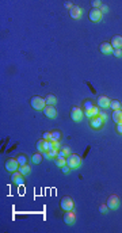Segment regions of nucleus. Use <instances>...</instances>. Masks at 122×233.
Segmentation results:
<instances>
[{
	"label": "nucleus",
	"instance_id": "f257e3e1",
	"mask_svg": "<svg viewBox=\"0 0 122 233\" xmlns=\"http://www.w3.org/2000/svg\"><path fill=\"white\" fill-rule=\"evenodd\" d=\"M67 166L69 167L71 169H76L82 166V157H80L79 154H69L68 157H67Z\"/></svg>",
	"mask_w": 122,
	"mask_h": 233
},
{
	"label": "nucleus",
	"instance_id": "f03ea898",
	"mask_svg": "<svg viewBox=\"0 0 122 233\" xmlns=\"http://www.w3.org/2000/svg\"><path fill=\"white\" fill-rule=\"evenodd\" d=\"M73 199H72L71 197H68V195H65V197L61 198V201H60V208L63 209L64 211H68V210H73Z\"/></svg>",
	"mask_w": 122,
	"mask_h": 233
},
{
	"label": "nucleus",
	"instance_id": "7ed1b4c3",
	"mask_svg": "<svg viewBox=\"0 0 122 233\" xmlns=\"http://www.w3.org/2000/svg\"><path fill=\"white\" fill-rule=\"evenodd\" d=\"M30 104H31V107L34 110H43L46 106V102L43 98H41V96H34V98H31V100H30Z\"/></svg>",
	"mask_w": 122,
	"mask_h": 233
},
{
	"label": "nucleus",
	"instance_id": "20e7f679",
	"mask_svg": "<svg viewBox=\"0 0 122 233\" xmlns=\"http://www.w3.org/2000/svg\"><path fill=\"white\" fill-rule=\"evenodd\" d=\"M103 125H105V121H103L102 118H100L99 115H97V117H92V118H90V126L92 127L94 130H100L103 127Z\"/></svg>",
	"mask_w": 122,
	"mask_h": 233
},
{
	"label": "nucleus",
	"instance_id": "39448f33",
	"mask_svg": "<svg viewBox=\"0 0 122 233\" xmlns=\"http://www.w3.org/2000/svg\"><path fill=\"white\" fill-rule=\"evenodd\" d=\"M6 169L8 172H11V174H14L15 171H18L19 169V163H18L16 159H8V160L6 161Z\"/></svg>",
	"mask_w": 122,
	"mask_h": 233
},
{
	"label": "nucleus",
	"instance_id": "423d86ee",
	"mask_svg": "<svg viewBox=\"0 0 122 233\" xmlns=\"http://www.w3.org/2000/svg\"><path fill=\"white\" fill-rule=\"evenodd\" d=\"M71 117H72V119H73L75 122H80L83 119V117H84V112H83V110L79 109V107H72Z\"/></svg>",
	"mask_w": 122,
	"mask_h": 233
},
{
	"label": "nucleus",
	"instance_id": "0eeeda50",
	"mask_svg": "<svg viewBox=\"0 0 122 233\" xmlns=\"http://www.w3.org/2000/svg\"><path fill=\"white\" fill-rule=\"evenodd\" d=\"M63 220H64V222H65L67 225H73L75 221H76V213H75L73 210L65 211V214H64Z\"/></svg>",
	"mask_w": 122,
	"mask_h": 233
},
{
	"label": "nucleus",
	"instance_id": "6e6552de",
	"mask_svg": "<svg viewBox=\"0 0 122 233\" xmlns=\"http://www.w3.org/2000/svg\"><path fill=\"white\" fill-rule=\"evenodd\" d=\"M43 111V114H45V117H48V118H56L57 117V110H56V107L54 106H50V104H46L45 106V109L42 110Z\"/></svg>",
	"mask_w": 122,
	"mask_h": 233
},
{
	"label": "nucleus",
	"instance_id": "1a4fd4ad",
	"mask_svg": "<svg viewBox=\"0 0 122 233\" xmlns=\"http://www.w3.org/2000/svg\"><path fill=\"white\" fill-rule=\"evenodd\" d=\"M107 206H109V209H111V210L118 209L119 208V198L117 197V195H110V197L107 198Z\"/></svg>",
	"mask_w": 122,
	"mask_h": 233
},
{
	"label": "nucleus",
	"instance_id": "9d476101",
	"mask_svg": "<svg viewBox=\"0 0 122 233\" xmlns=\"http://www.w3.org/2000/svg\"><path fill=\"white\" fill-rule=\"evenodd\" d=\"M69 15H71L72 19H80L83 15V8L79 6H73L71 10H69Z\"/></svg>",
	"mask_w": 122,
	"mask_h": 233
},
{
	"label": "nucleus",
	"instance_id": "9b49d317",
	"mask_svg": "<svg viewBox=\"0 0 122 233\" xmlns=\"http://www.w3.org/2000/svg\"><path fill=\"white\" fill-rule=\"evenodd\" d=\"M102 16H103V14L100 12L99 8H92L90 11V20H92V22H99V20H102Z\"/></svg>",
	"mask_w": 122,
	"mask_h": 233
},
{
	"label": "nucleus",
	"instance_id": "f8f14e48",
	"mask_svg": "<svg viewBox=\"0 0 122 233\" xmlns=\"http://www.w3.org/2000/svg\"><path fill=\"white\" fill-rule=\"evenodd\" d=\"M11 180L18 186H20V184L25 183V178H23V175L20 174V172H18V171H15L14 174L11 175Z\"/></svg>",
	"mask_w": 122,
	"mask_h": 233
},
{
	"label": "nucleus",
	"instance_id": "ddd939ff",
	"mask_svg": "<svg viewBox=\"0 0 122 233\" xmlns=\"http://www.w3.org/2000/svg\"><path fill=\"white\" fill-rule=\"evenodd\" d=\"M110 99L107 98V96H99L98 98V100H97V103H98V106L99 107H102V109H107V107H110Z\"/></svg>",
	"mask_w": 122,
	"mask_h": 233
},
{
	"label": "nucleus",
	"instance_id": "4468645a",
	"mask_svg": "<svg viewBox=\"0 0 122 233\" xmlns=\"http://www.w3.org/2000/svg\"><path fill=\"white\" fill-rule=\"evenodd\" d=\"M111 46H113V49H122V37L114 35L111 38Z\"/></svg>",
	"mask_w": 122,
	"mask_h": 233
},
{
	"label": "nucleus",
	"instance_id": "2eb2a0df",
	"mask_svg": "<svg viewBox=\"0 0 122 233\" xmlns=\"http://www.w3.org/2000/svg\"><path fill=\"white\" fill-rule=\"evenodd\" d=\"M113 46H111L110 42H103L100 43V52H102L103 54H111L113 53Z\"/></svg>",
	"mask_w": 122,
	"mask_h": 233
},
{
	"label": "nucleus",
	"instance_id": "dca6fc26",
	"mask_svg": "<svg viewBox=\"0 0 122 233\" xmlns=\"http://www.w3.org/2000/svg\"><path fill=\"white\" fill-rule=\"evenodd\" d=\"M37 149L38 152H41V153H43V152H48V140H40L37 142Z\"/></svg>",
	"mask_w": 122,
	"mask_h": 233
},
{
	"label": "nucleus",
	"instance_id": "f3484780",
	"mask_svg": "<svg viewBox=\"0 0 122 233\" xmlns=\"http://www.w3.org/2000/svg\"><path fill=\"white\" fill-rule=\"evenodd\" d=\"M69 154H71V148H69L68 145H65V146H61L60 148V151H58V156L60 157H68Z\"/></svg>",
	"mask_w": 122,
	"mask_h": 233
},
{
	"label": "nucleus",
	"instance_id": "a211bd4d",
	"mask_svg": "<svg viewBox=\"0 0 122 233\" xmlns=\"http://www.w3.org/2000/svg\"><path fill=\"white\" fill-rule=\"evenodd\" d=\"M98 114H99V107H98V106H95L94 109H91V110H85V111H84V115H85V117H88V118L97 117Z\"/></svg>",
	"mask_w": 122,
	"mask_h": 233
},
{
	"label": "nucleus",
	"instance_id": "6ab92c4d",
	"mask_svg": "<svg viewBox=\"0 0 122 233\" xmlns=\"http://www.w3.org/2000/svg\"><path fill=\"white\" fill-rule=\"evenodd\" d=\"M111 117H113V121L115 122V124H119L121 119H122V110L121 109H119V110H114Z\"/></svg>",
	"mask_w": 122,
	"mask_h": 233
},
{
	"label": "nucleus",
	"instance_id": "aec40b11",
	"mask_svg": "<svg viewBox=\"0 0 122 233\" xmlns=\"http://www.w3.org/2000/svg\"><path fill=\"white\" fill-rule=\"evenodd\" d=\"M45 102H46V104H50V106H54V104L57 103V98L53 95V94H49V95H46Z\"/></svg>",
	"mask_w": 122,
	"mask_h": 233
},
{
	"label": "nucleus",
	"instance_id": "412c9836",
	"mask_svg": "<svg viewBox=\"0 0 122 233\" xmlns=\"http://www.w3.org/2000/svg\"><path fill=\"white\" fill-rule=\"evenodd\" d=\"M50 141H53V142H57V141L61 140V132L60 130H54V132L50 133Z\"/></svg>",
	"mask_w": 122,
	"mask_h": 233
},
{
	"label": "nucleus",
	"instance_id": "4be33fe9",
	"mask_svg": "<svg viewBox=\"0 0 122 233\" xmlns=\"http://www.w3.org/2000/svg\"><path fill=\"white\" fill-rule=\"evenodd\" d=\"M30 171H31V168H30V166H27V164H25V166H19V172L22 175H28L30 174Z\"/></svg>",
	"mask_w": 122,
	"mask_h": 233
},
{
	"label": "nucleus",
	"instance_id": "5701e85b",
	"mask_svg": "<svg viewBox=\"0 0 122 233\" xmlns=\"http://www.w3.org/2000/svg\"><path fill=\"white\" fill-rule=\"evenodd\" d=\"M54 161H56V166L60 167V168H63L64 166H67V159L65 157H60L58 156V157H56V160Z\"/></svg>",
	"mask_w": 122,
	"mask_h": 233
},
{
	"label": "nucleus",
	"instance_id": "b1692460",
	"mask_svg": "<svg viewBox=\"0 0 122 233\" xmlns=\"http://www.w3.org/2000/svg\"><path fill=\"white\" fill-rule=\"evenodd\" d=\"M31 161L34 164H40L41 161H42V154H41V152H40V153H34V154H33Z\"/></svg>",
	"mask_w": 122,
	"mask_h": 233
},
{
	"label": "nucleus",
	"instance_id": "393cba45",
	"mask_svg": "<svg viewBox=\"0 0 122 233\" xmlns=\"http://www.w3.org/2000/svg\"><path fill=\"white\" fill-rule=\"evenodd\" d=\"M16 160H18V163H19V166H25V164L27 163V156H26V154H19L16 157Z\"/></svg>",
	"mask_w": 122,
	"mask_h": 233
},
{
	"label": "nucleus",
	"instance_id": "a878e982",
	"mask_svg": "<svg viewBox=\"0 0 122 233\" xmlns=\"http://www.w3.org/2000/svg\"><path fill=\"white\" fill-rule=\"evenodd\" d=\"M110 107H111V110H119L121 109V103H119V100H111L110 102Z\"/></svg>",
	"mask_w": 122,
	"mask_h": 233
},
{
	"label": "nucleus",
	"instance_id": "bb28decb",
	"mask_svg": "<svg viewBox=\"0 0 122 233\" xmlns=\"http://www.w3.org/2000/svg\"><path fill=\"white\" fill-rule=\"evenodd\" d=\"M48 154H49V159H56V157H58V151L52 149V151L48 152Z\"/></svg>",
	"mask_w": 122,
	"mask_h": 233
},
{
	"label": "nucleus",
	"instance_id": "cd10ccee",
	"mask_svg": "<svg viewBox=\"0 0 122 233\" xmlns=\"http://www.w3.org/2000/svg\"><path fill=\"white\" fill-rule=\"evenodd\" d=\"M94 103H92V102H91V100H85L84 102V109L85 110H91V109H94Z\"/></svg>",
	"mask_w": 122,
	"mask_h": 233
},
{
	"label": "nucleus",
	"instance_id": "c85d7f7f",
	"mask_svg": "<svg viewBox=\"0 0 122 233\" xmlns=\"http://www.w3.org/2000/svg\"><path fill=\"white\" fill-rule=\"evenodd\" d=\"M113 54H114L115 57H118V58H119V57H122V49H114V50H113Z\"/></svg>",
	"mask_w": 122,
	"mask_h": 233
},
{
	"label": "nucleus",
	"instance_id": "c756f323",
	"mask_svg": "<svg viewBox=\"0 0 122 233\" xmlns=\"http://www.w3.org/2000/svg\"><path fill=\"white\" fill-rule=\"evenodd\" d=\"M107 210H109V206L107 205H100L99 206V211H100V213H107Z\"/></svg>",
	"mask_w": 122,
	"mask_h": 233
},
{
	"label": "nucleus",
	"instance_id": "7c9ffc66",
	"mask_svg": "<svg viewBox=\"0 0 122 233\" xmlns=\"http://www.w3.org/2000/svg\"><path fill=\"white\" fill-rule=\"evenodd\" d=\"M99 10H100V12H102V14H106V12H109V7L106 6V4H102V6L99 7Z\"/></svg>",
	"mask_w": 122,
	"mask_h": 233
},
{
	"label": "nucleus",
	"instance_id": "2f4dec72",
	"mask_svg": "<svg viewBox=\"0 0 122 233\" xmlns=\"http://www.w3.org/2000/svg\"><path fill=\"white\" fill-rule=\"evenodd\" d=\"M102 6V3H100L99 0H94V1H92V7H94V8H98V7H100Z\"/></svg>",
	"mask_w": 122,
	"mask_h": 233
},
{
	"label": "nucleus",
	"instance_id": "473e14b6",
	"mask_svg": "<svg viewBox=\"0 0 122 233\" xmlns=\"http://www.w3.org/2000/svg\"><path fill=\"white\" fill-rule=\"evenodd\" d=\"M100 117V118L103 119V121L106 122V119H107V114H106V112H103V111H99V114H98Z\"/></svg>",
	"mask_w": 122,
	"mask_h": 233
},
{
	"label": "nucleus",
	"instance_id": "72a5a7b5",
	"mask_svg": "<svg viewBox=\"0 0 122 233\" xmlns=\"http://www.w3.org/2000/svg\"><path fill=\"white\" fill-rule=\"evenodd\" d=\"M60 148H61V144H60V141H57V142H53V149H56V151H60Z\"/></svg>",
	"mask_w": 122,
	"mask_h": 233
},
{
	"label": "nucleus",
	"instance_id": "f704fd0d",
	"mask_svg": "<svg viewBox=\"0 0 122 233\" xmlns=\"http://www.w3.org/2000/svg\"><path fill=\"white\" fill-rule=\"evenodd\" d=\"M50 137H52L50 133H48V132H45V133L42 134V138H43V140H50Z\"/></svg>",
	"mask_w": 122,
	"mask_h": 233
},
{
	"label": "nucleus",
	"instance_id": "c9c22d12",
	"mask_svg": "<svg viewBox=\"0 0 122 233\" xmlns=\"http://www.w3.org/2000/svg\"><path fill=\"white\" fill-rule=\"evenodd\" d=\"M117 132H118L119 134H122V122L117 124Z\"/></svg>",
	"mask_w": 122,
	"mask_h": 233
},
{
	"label": "nucleus",
	"instance_id": "e433bc0d",
	"mask_svg": "<svg viewBox=\"0 0 122 233\" xmlns=\"http://www.w3.org/2000/svg\"><path fill=\"white\" fill-rule=\"evenodd\" d=\"M71 172V168H69L68 166H64L63 167V174H69Z\"/></svg>",
	"mask_w": 122,
	"mask_h": 233
},
{
	"label": "nucleus",
	"instance_id": "4c0bfd02",
	"mask_svg": "<svg viewBox=\"0 0 122 233\" xmlns=\"http://www.w3.org/2000/svg\"><path fill=\"white\" fill-rule=\"evenodd\" d=\"M65 7H67V8H72L73 6H72L71 1H65Z\"/></svg>",
	"mask_w": 122,
	"mask_h": 233
},
{
	"label": "nucleus",
	"instance_id": "58836bf2",
	"mask_svg": "<svg viewBox=\"0 0 122 233\" xmlns=\"http://www.w3.org/2000/svg\"><path fill=\"white\" fill-rule=\"evenodd\" d=\"M121 122H122V119H121Z\"/></svg>",
	"mask_w": 122,
	"mask_h": 233
}]
</instances>
